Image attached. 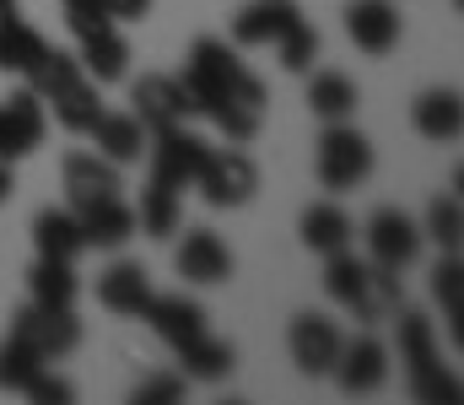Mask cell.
I'll list each match as a JSON object with an SVG mask.
<instances>
[{
  "label": "cell",
  "mask_w": 464,
  "mask_h": 405,
  "mask_svg": "<svg viewBox=\"0 0 464 405\" xmlns=\"http://www.w3.org/2000/svg\"><path fill=\"white\" fill-rule=\"evenodd\" d=\"M356 103H362V92H356V82H351L346 71H319L314 82H308V109L324 120V125H341L356 114Z\"/></svg>",
  "instance_id": "obj_23"
},
{
  "label": "cell",
  "mask_w": 464,
  "mask_h": 405,
  "mask_svg": "<svg viewBox=\"0 0 464 405\" xmlns=\"http://www.w3.org/2000/svg\"><path fill=\"white\" fill-rule=\"evenodd\" d=\"M82 217V238H87V249H124L130 238H135V211L124 206V200H98V206H87V211H76Z\"/></svg>",
  "instance_id": "obj_17"
},
{
  "label": "cell",
  "mask_w": 464,
  "mask_h": 405,
  "mask_svg": "<svg viewBox=\"0 0 464 405\" xmlns=\"http://www.w3.org/2000/svg\"><path fill=\"white\" fill-rule=\"evenodd\" d=\"M11 335L27 341L44 362H60V357H71L82 346V324L71 319V308H38V303L11 313Z\"/></svg>",
  "instance_id": "obj_4"
},
{
  "label": "cell",
  "mask_w": 464,
  "mask_h": 405,
  "mask_svg": "<svg viewBox=\"0 0 464 405\" xmlns=\"http://www.w3.org/2000/svg\"><path fill=\"white\" fill-rule=\"evenodd\" d=\"M130 103H135L130 114L146 125V135L173 130V125L195 120V103H189V92H184L179 76H140V82L130 87Z\"/></svg>",
  "instance_id": "obj_7"
},
{
  "label": "cell",
  "mask_w": 464,
  "mask_h": 405,
  "mask_svg": "<svg viewBox=\"0 0 464 405\" xmlns=\"http://www.w3.org/2000/svg\"><path fill=\"white\" fill-rule=\"evenodd\" d=\"M195 189L206 195V206H217V211H237V206H248L254 200V189H259V168H254V157L248 151H211L206 157V168H200V178H195Z\"/></svg>",
  "instance_id": "obj_3"
},
{
  "label": "cell",
  "mask_w": 464,
  "mask_h": 405,
  "mask_svg": "<svg viewBox=\"0 0 464 405\" xmlns=\"http://www.w3.org/2000/svg\"><path fill=\"white\" fill-rule=\"evenodd\" d=\"M16 16H22V11H16V0H0V33H5V27H11Z\"/></svg>",
  "instance_id": "obj_41"
},
{
  "label": "cell",
  "mask_w": 464,
  "mask_h": 405,
  "mask_svg": "<svg viewBox=\"0 0 464 405\" xmlns=\"http://www.w3.org/2000/svg\"><path fill=\"white\" fill-rule=\"evenodd\" d=\"M297 22V5L292 0H254L232 16V43L237 49H270L286 27Z\"/></svg>",
  "instance_id": "obj_15"
},
{
  "label": "cell",
  "mask_w": 464,
  "mask_h": 405,
  "mask_svg": "<svg viewBox=\"0 0 464 405\" xmlns=\"http://www.w3.org/2000/svg\"><path fill=\"white\" fill-rule=\"evenodd\" d=\"M459 233H464L459 195H438V200L427 206V227H421V238H432L443 255H459Z\"/></svg>",
  "instance_id": "obj_33"
},
{
  "label": "cell",
  "mask_w": 464,
  "mask_h": 405,
  "mask_svg": "<svg viewBox=\"0 0 464 405\" xmlns=\"http://www.w3.org/2000/svg\"><path fill=\"white\" fill-rule=\"evenodd\" d=\"M367 260H356V255H346V249H335V255H324V292L335 297V303H356L362 297V286H367Z\"/></svg>",
  "instance_id": "obj_32"
},
{
  "label": "cell",
  "mask_w": 464,
  "mask_h": 405,
  "mask_svg": "<svg viewBox=\"0 0 464 405\" xmlns=\"http://www.w3.org/2000/svg\"><path fill=\"white\" fill-rule=\"evenodd\" d=\"M346 33H351V43L362 49V54H389L394 43H400V11L389 5V0H351L346 5Z\"/></svg>",
  "instance_id": "obj_12"
},
{
  "label": "cell",
  "mask_w": 464,
  "mask_h": 405,
  "mask_svg": "<svg viewBox=\"0 0 464 405\" xmlns=\"http://www.w3.org/2000/svg\"><path fill=\"white\" fill-rule=\"evenodd\" d=\"M411 125L427 135V140H459L464 130V103L454 87H438V92H421L411 103Z\"/></svg>",
  "instance_id": "obj_18"
},
{
  "label": "cell",
  "mask_w": 464,
  "mask_h": 405,
  "mask_svg": "<svg viewBox=\"0 0 464 405\" xmlns=\"http://www.w3.org/2000/svg\"><path fill=\"white\" fill-rule=\"evenodd\" d=\"M27 286H33V303H38V308H71L76 292H82L71 260H38L33 275H27Z\"/></svg>",
  "instance_id": "obj_29"
},
{
  "label": "cell",
  "mask_w": 464,
  "mask_h": 405,
  "mask_svg": "<svg viewBox=\"0 0 464 405\" xmlns=\"http://www.w3.org/2000/svg\"><path fill=\"white\" fill-rule=\"evenodd\" d=\"M351 313H356L362 324L394 319V313H400V270H383V265L367 270V286H362V297L351 303Z\"/></svg>",
  "instance_id": "obj_27"
},
{
  "label": "cell",
  "mask_w": 464,
  "mask_h": 405,
  "mask_svg": "<svg viewBox=\"0 0 464 405\" xmlns=\"http://www.w3.org/2000/svg\"><path fill=\"white\" fill-rule=\"evenodd\" d=\"M184 92L195 103V114H217L222 103H243V109H259L265 114V82L237 60V49H227L222 38H195L189 60H184Z\"/></svg>",
  "instance_id": "obj_1"
},
{
  "label": "cell",
  "mask_w": 464,
  "mask_h": 405,
  "mask_svg": "<svg viewBox=\"0 0 464 405\" xmlns=\"http://www.w3.org/2000/svg\"><path fill=\"white\" fill-rule=\"evenodd\" d=\"M432 297L443 303V319H449V330L459 335V319H464V265L459 255H443L438 270H432Z\"/></svg>",
  "instance_id": "obj_34"
},
{
  "label": "cell",
  "mask_w": 464,
  "mask_h": 405,
  "mask_svg": "<svg viewBox=\"0 0 464 405\" xmlns=\"http://www.w3.org/2000/svg\"><path fill=\"white\" fill-rule=\"evenodd\" d=\"M135 405H162V400H184V373H151L130 390Z\"/></svg>",
  "instance_id": "obj_38"
},
{
  "label": "cell",
  "mask_w": 464,
  "mask_h": 405,
  "mask_svg": "<svg viewBox=\"0 0 464 405\" xmlns=\"http://www.w3.org/2000/svg\"><path fill=\"white\" fill-rule=\"evenodd\" d=\"M98 303L119 313V319H140L146 313V303H151V281H146V270L130 265V260H119L98 275Z\"/></svg>",
  "instance_id": "obj_16"
},
{
  "label": "cell",
  "mask_w": 464,
  "mask_h": 405,
  "mask_svg": "<svg viewBox=\"0 0 464 405\" xmlns=\"http://www.w3.org/2000/svg\"><path fill=\"white\" fill-rule=\"evenodd\" d=\"M341 346H346V335H341V324H335V319H324V313H297V319H292V330H286V352H292L297 373H308V379L335 373Z\"/></svg>",
  "instance_id": "obj_5"
},
{
  "label": "cell",
  "mask_w": 464,
  "mask_h": 405,
  "mask_svg": "<svg viewBox=\"0 0 464 405\" xmlns=\"http://www.w3.org/2000/svg\"><path fill=\"white\" fill-rule=\"evenodd\" d=\"M335 379H341L346 395H378L383 379H389V352H383V341H372V335L346 341V346H341V362H335Z\"/></svg>",
  "instance_id": "obj_13"
},
{
  "label": "cell",
  "mask_w": 464,
  "mask_h": 405,
  "mask_svg": "<svg viewBox=\"0 0 464 405\" xmlns=\"http://www.w3.org/2000/svg\"><path fill=\"white\" fill-rule=\"evenodd\" d=\"M124 71H130V43L119 38L114 27L82 38V76H87V82L109 87V82H124Z\"/></svg>",
  "instance_id": "obj_22"
},
{
  "label": "cell",
  "mask_w": 464,
  "mask_h": 405,
  "mask_svg": "<svg viewBox=\"0 0 464 405\" xmlns=\"http://www.w3.org/2000/svg\"><path fill=\"white\" fill-rule=\"evenodd\" d=\"M33 244H38V260H71V265H76V255L87 249L82 217H76V211H38Z\"/></svg>",
  "instance_id": "obj_19"
},
{
  "label": "cell",
  "mask_w": 464,
  "mask_h": 405,
  "mask_svg": "<svg viewBox=\"0 0 464 405\" xmlns=\"http://www.w3.org/2000/svg\"><path fill=\"white\" fill-rule=\"evenodd\" d=\"M11 200V162H0V206Z\"/></svg>",
  "instance_id": "obj_42"
},
{
  "label": "cell",
  "mask_w": 464,
  "mask_h": 405,
  "mask_svg": "<svg viewBox=\"0 0 464 405\" xmlns=\"http://www.w3.org/2000/svg\"><path fill=\"white\" fill-rule=\"evenodd\" d=\"M49 103H54V120H60V125H65L71 135H87L92 125H98V120H103V98H98V82H87V76H82V82H71L65 92H54Z\"/></svg>",
  "instance_id": "obj_25"
},
{
  "label": "cell",
  "mask_w": 464,
  "mask_h": 405,
  "mask_svg": "<svg viewBox=\"0 0 464 405\" xmlns=\"http://www.w3.org/2000/svg\"><path fill=\"white\" fill-rule=\"evenodd\" d=\"M173 352L179 346H189L195 335H206V308L195 303V297H184V292H173V297H157L151 292V303H146V313H140Z\"/></svg>",
  "instance_id": "obj_14"
},
{
  "label": "cell",
  "mask_w": 464,
  "mask_h": 405,
  "mask_svg": "<svg viewBox=\"0 0 464 405\" xmlns=\"http://www.w3.org/2000/svg\"><path fill=\"white\" fill-rule=\"evenodd\" d=\"M394 324H400V362H405V373L421 368V362H438V335H432V319L427 313L400 308Z\"/></svg>",
  "instance_id": "obj_30"
},
{
  "label": "cell",
  "mask_w": 464,
  "mask_h": 405,
  "mask_svg": "<svg viewBox=\"0 0 464 405\" xmlns=\"http://www.w3.org/2000/svg\"><path fill=\"white\" fill-rule=\"evenodd\" d=\"M60 178H65L71 211H87V206L114 200L119 195V168L109 162V157H98V151H71V157L60 162Z\"/></svg>",
  "instance_id": "obj_10"
},
{
  "label": "cell",
  "mask_w": 464,
  "mask_h": 405,
  "mask_svg": "<svg viewBox=\"0 0 464 405\" xmlns=\"http://www.w3.org/2000/svg\"><path fill=\"white\" fill-rule=\"evenodd\" d=\"M151 140H157V146H146V151H151V178H157V184H168V189H195V178H200V168H206L211 146H206L200 135H189L184 125L157 130Z\"/></svg>",
  "instance_id": "obj_6"
},
{
  "label": "cell",
  "mask_w": 464,
  "mask_h": 405,
  "mask_svg": "<svg viewBox=\"0 0 464 405\" xmlns=\"http://www.w3.org/2000/svg\"><path fill=\"white\" fill-rule=\"evenodd\" d=\"M44 373V357L27 346V341H16V335H5L0 341V390H11V395H27V384Z\"/></svg>",
  "instance_id": "obj_31"
},
{
  "label": "cell",
  "mask_w": 464,
  "mask_h": 405,
  "mask_svg": "<svg viewBox=\"0 0 464 405\" xmlns=\"http://www.w3.org/2000/svg\"><path fill=\"white\" fill-rule=\"evenodd\" d=\"M71 82H82V60H76V54H65V49H49V43H44V54L27 65V87L49 103V98H54V92H65Z\"/></svg>",
  "instance_id": "obj_28"
},
{
  "label": "cell",
  "mask_w": 464,
  "mask_h": 405,
  "mask_svg": "<svg viewBox=\"0 0 464 405\" xmlns=\"http://www.w3.org/2000/svg\"><path fill=\"white\" fill-rule=\"evenodd\" d=\"M367 255H372V265H383V270L416 265V255H421V227H416L405 211L383 206V211L367 222Z\"/></svg>",
  "instance_id": "obj_9"
},
{
  "label": "cell",
  "mask_w": 464,
  "mask_h": 405,
  "mask_svg": "<svg viewBox=\"0 0 464 405\" xmlns=\"http://www.w3.org/2000/svg\"><path fill=\"white\" fill-rule=\"evenodd\" d=\"M65 5H92V11H103L109 22H146V11H151V0H65Z\"/></svg>",
  "instance_id": "obj_39"
},
{
  "label": "cell",
  "mask_w": 464,
  "mask_h": 405,
  "mask_svg": "<svg viewBox=\"0 0 464 405\" xmlns=\"http://www.w3.org/2000/svg\"><path fill=\"white\" fill-rule=\"evenodd\" d=\"M411 395L421 405H454L459 400V379L443 368V357L438 362H421V368H411Z\"/></svg>",
  "instance_id": "obj_36"
},
{
  "label": "cell",
  "mask_w": 464,
  "mask_h": 405,
  "mask_svg": "<svg viewBox=\"0 0 464 405\" xmlns=\"http://www.w3.org/2000/svg\"><path fill=\"white\" fill-rule=\"evenodd\" d=\"M179 362H184V379L195 384H222L232 373V346L217 335H195L189 346H179Z\"/></svg>",
  "instance_id": "obj_26"
},
{
  "label": "cell",
  "mask_w": 464,
  "mask_h": 405,
  "mask_svg": "<svg viewBox=\"0 0 464 405\" xmlns=\"http://www.w3.org/2000/svg\"><path fill=\"white\" fill-rule=\"evenodd\" d=\"M314 173H319V184L335 189V195L356 189V184L372 173V140L362 130H351L346 120H341V125H324L319 146H314Z\"/></svg>",
  "instance_id": "obj_2"
},
{
  "label": "cell",
  "mask_w": 464,
  "mask_h": 405,
  "mask_svg": "<svg viewBox=\"0 0 464 405\" xmlns=\"http://www.w3.org/2000/svg\"><path fill=\"white\" fill-rule=\"evenodd\" d=\"M44 54V33H33L22 16L0 33V71H16V76H27V65Z\"/></svg>",
  "instance_id": "obj_35"
},
{
  "label": "cell",
  "mask_w": 464,
  "mask_h": 405,
  "mask_svg": "<svg viewBox=\"0 0 464 405\" xmlns=\"http://www.w3.org/2000/svg\"><path fill=\"white\" fill-rule=\"evenodd\" d=\"M27 400H38V405H71V400H76V390H71L65 379H49V373H38V379L27 384Z\"/></svg>",
  "instance_id": "obj_40"
},
{
  "label": "cell",
  "mask_w": 464,
  "mask_h": 405,
  "mask_svg": "<svg viewBox=\"0 0 464 405\" xmlns=\"http://www.w3.org/2000/svg\"><path fill=\"white\" fill-rule=\"evenodd\" d=\"M179 222H184V200H179V189H168V184H146L140 189V211H135V233H146V238H173L179 233Z\"/></svg>",
  "instance_id": "obj_24"
},
{
  "label": "cell",
  "mask_w": 464,
  "mask_h": 405,
  "mask_svg": "<svg viewBox=\"0 0 464 405\" xmlns=\"http://www.w3.org/2000/svg\"><path fill=\"white\" fill-rule=\"evenodd\" d=\"M44 130H49L44 98H38L33 87H27V92H11V98L0 103V162L33 157V151L44 146Z\"/></svg>",
  "instance_id": "obj_8"
},
{
  "label": "cell",
  "mask_w": 464,
  "mask_h": 405,
  "mask_svg": "<svg viewBox=\"0 0 464 405\" xmlns=\"http://www.w3.org/2000/svg\"><path fill=\"white\" fill-rule=\"evenodd\" d=\"M87 135L98 140V157H109L114 168L140 162V151H146V125H140L135 114H109V109H103V120H98Z\"/></svg>",
  "instance_id": "obj_20"
},
{
  "label": "cell",
  "mask_w": 464,
  "mask_h": 405,
  "mask_svg": "<svg viewBox=\"0 0 464 405\" xmlns=\"http://www.w3.org/2000/svg\"><path fill=\"white\" fill-rule=\"evenodd\" d=\"M351 217L341 206H308L303 211V222H297V238H303V249H314V255H335V249H351Z\"/></svg>",
  "instance_id": "obj_21"
},
{
  "label": "cell",
  "mask_w": 464,
  "mask_h": 405,
  "mask_svg": "<svg viewBox=\"0 0 464 405\" xmlns=\"http://www.w3.org/2000/svg\"><path fill=\"white\" fill-rule=\"evenodd\" d=\"M276 54H281V65H286V71H308V65H314V54H319V33L297 16V22L276 38Z\"/></svg>",
  "instance_id": "obj_37"
},
{
  "label": "cell",
  "mask_w": 464,
  "mask_h": 405,
  "mask_svg": "<svg viewBox=\"0 0 464 405\" xmlns=\"http://www.w3.org/2000/svg\"><path fill=\"white\" fill-rule=\"evenodd\" d=\"M173 270L195 286H222L232 275V249L211 233V227H189L184 244L173 249Z\"/></svg>",
  "instance_id": "obj_11"
}]
</instances>
